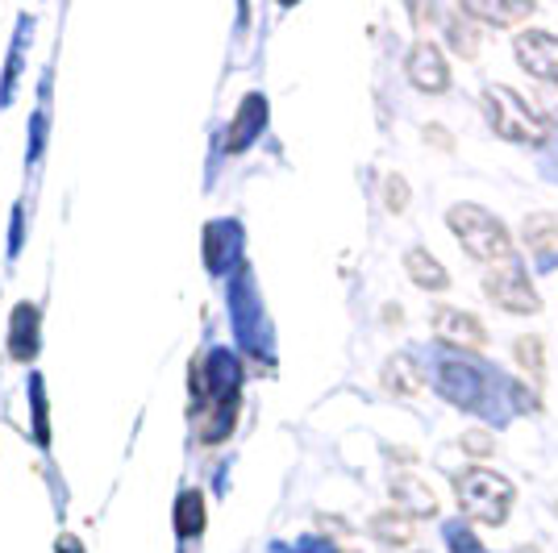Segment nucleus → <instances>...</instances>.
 Returning a JSON list of instances; mask_svg holds the SVG:
<instances>
[{
    "label": "nucleus",
    "mask_w": 558,
    "mask_h": 553,
    "mask_svg": "<svg viewBox=\"0 0 558 553\" xmlns=\"http://www.w3.org/2000/svg\"><path fill=\"white\" fill-rule=\"evenodd\" d=\"M480 100H484V116H488L496 138L517 142V146H542L550 134L546 116L537 113L521 93H512L509 84H488Z\"/></svg>",
    "instance_id": "1"
},
{
    "label": "nucleus",
    "mask_w": 558,
    "mask_h": 553,
    "mask_svg": "<svg viewBox=\"0 0 558 553\" xmlns=\"http://www.w3.org/2000/svg\"><path fill=\"white\" fill-rule=\"evenodd\" d=\"M446 225H450V233L459 237V246H463L475 262H484V267H496V262H509L512 258L509 230H505L500 217H492L488 208L450 205L446 208Z\"/></svg>",
    "instance_id": "2"
},
{
    "label": "nucleus",
    "mask_w": 558,
    "mask_h": 553,
    "mask_svg": "<svg viewBox=\"0 0 558 553\" xmlns=\"http://www.w3.org/2000/svg\"><path fill=\"white\" fill-rule=\"evenodd\" d=\"M454 495H459L466 520H475V525H505L512 500H517L509 479L488 466H466L463 475H454Z\"/></svg>",
    "instance_id": "3"
},
{
    "label": "nucleus",
    "mask_w": 558,
    "mask_h": 553,
    "mask_svg": "<svg viewBox=\"0 0 558 553\" xmlns=\"http://www.w3.org/2000/svg\"><path fill=\"white\" fill-rule=\"evenodd\" d=\"M484 292H488V300L496 304V308H505V312H512V317H530V312L542 308L534 283H530L525 267H521L517 258L496 262V267L484 271Z\"/></svg>",
    "instance_id": "4"
},
{
    "label": "nucleus",
    "mask_w": 558,
    "mask_h": 553,
    "mask_svg": "<svg viewBox=\"0 0 558 553\" xmlns=\"http://www.w3.org/2000/svg\"><path fill=\"white\" fill-rule=\"evenodd\" d=\"M512 54H517V63L530 71L537 84L558 88V34L521 29V34L512 38Z\"/></svg>",
    "instance_id": "5"
},
{
    "label": "nucleus",
    "mask_w": 558,
    "mask_h": 553,
    "mask_svg": "<svg viewBox=\"0 0 558 553\" xmlns=\"http://www.w3.org/2000/svg\"><path fill=\"white\" fill-rule=\"evenodd\" d=\"M404 75L409 84L429 96H442L450 88V67H446V54L434 42H413L404 54Z\"/></svg>",
    "instance_id": "6"
},
{
    "label": "nucleus",
    "mask_w": 558,
    "mask_h": 553,
    "mask_svg": "<svg viewBox=\"0 0 558 553\" xmlns=\"http://www.w3.org/2000/svg\"><path fill=\"white\" fill-rule=\"evenodd\" d=\"M434 333H438V342H446V346H454V349L488 346V329L475 321L471 312L450 308V304H438V308H434Z\"/></svg>",
    "instance_id": "7"
},
{
    "label": "nucleus",
    "mask_w": 558,
    "mask_h": 553,
    "mask_svg": "<svg viewBox=\"0 0 558 553\" xmlns=\"http://www.w3.org/2000/svg\"><path fill=\"white\" fill-rule=\"evenodd\" d=\"M392 500L396 507L413 520V516H434L438 512V495L429 491V483L413 475V470H396L392 475Z\"/></svg>",
    "instance_id": "8"
},
{
    "label": "nucleus",
    "mask_w": 558,
    "mask_h": 553,
    "mask_svg": "<svg viewBox=\"0 0 558 553\" xmlns=\"http://www.w3.org/2000/svg\"><path fill=\"white\" fill-rule=\"evenodd\" d=\"M379 383H384V392L396 395V400H417L425 392V374H421L417 358L413 354H392L384 370H379Z\"/></svg>",
    "instance_id": "9"
},
{
    "label": "nucleus",
    "mask_w": 558,
    "mask_h": 553,
    "mask_svg": "<svg viewBox=\"0 0 558 553\" xmlns=\"http://www.w3.org/2000/svg\"><path fill=\"white\" fill-rule=\"evenodd\" d=\"M459 13H466L471 22L480 25H517L525 17H534V4L530 0H466Z\"/></svg>",
    "instance_id": "10"
},
{
    "label": "nucleus",
    "mask_w": 558,
    "mask_h": 553,
    "mask_svg": "<svg viewBox=\"0 0 558 553\" xmlns=\"http://www.w3.org/2000/svg\"><path fill=\"white\" fill-rule=\"evenodd\" d=\"M9 354L17 362H29L38 354V308L34 304H17L13 321H9Z\"/></svg>",
    "instance_id": "11"
},
{
    "label": "nucleus",
    "mask_w": 558,
    "mask_h": 553,
    "mask_svg": "<svg viewBox=\"0 0 558 553\" xmlns=\"http://www.w3.org/2000/svg\"><path fill=\"white\" fill-rule=\"evenodd\" d=\"M438 388H442L446 400H454V404H475L480 392H484V383H480V374L463 362H442V374H438Z\"/></svg>",
    "instance_id": "12"
},
{
    "label": "nucleus",
    "mask_w": 558,
    "mask_h": 553,
    "mask_svg": "<svg viewBox=\"0 0 558 553\" xmlns=\"http://www.w3.org/2000/svg\"><path fill=\"white\" fill-rule=\"evenodd\" d=\"M404 271H409V279H413L417 287H425V292H442L446 283H450L442 262L429 250H421V246H413V250L404 254Z\"/></svg>",
    "instance_id": "13"
},
{
    "label": "nucleus",
    "mask_w": 558,
    "mask_h": 553,
    "mask_svg": "<svg viewBox=\"0 0 558 553\" xmlns=\"http://www.w3.org/2000/svg\"><path fill=\"white\" fill-rule=\"evenodd\" d=\"M446 42L459 50L463 59H475V54H480V47H484V34H480V25L471 22L466 13H459V9H454V13L446 17Z\"/></svg>",
    "instance_id": "14"
},
{
    "label": "nucleus",
    "mask_w": 558,
    "mask_h": 553,
    "mask_svg": "<svg viewBox=\"0 0 558 553\" xmlns=\"http://www.w3.org/2000/svg\"><path fill=\"white\" fill-rule=\"evenodd\" d=\"M372 532L384 541V545H392V550L413 545V537H417L413 520H409L404 512H379V516H372Z\"/></svg>",
    "instance_id": "15"
},
{
    "label": "nucleus",
    "mask_w": 558,
    "mask_h": 553,
    "mask_svg": "<svg viewBox=\"0 0 558 553\" xmlns=\"http://www.w3.org/2000/svg\"><path fill=\"white\" fill-rule=\"evenodd\" d=\"M263 121H267V105H263V96H251V100L242 105L238 121L230 125V142H226V146H230V150H242L246 142L255 138V130L263 125Z\"/></svg>",
    "instance_id": "16"
},
{
    "label": "nucleus",
    "mask_w": 558,
    "mask_h": 553,
    "mask_svg": "<svg viewBox=\"0 0 558 553\" xmlns=\"http://www.w3.org/2000/svg\"><path fill=\"white\" fill-rule=\"evenodd\" d=\"M512 358H517V367L525 370L534 383L546 379V346H542V337L537 333H525V337H517V346H512Z\"/></svg>",
    "instance_id": "17"
},
{
    "label": "nucleus",
    "mask_w": 558,
    "mask_h": 553,
    "mask_svg": "<svg viewBox=\"0 0 558 553\" xmlns=\"http://www.w3.org/2000/svg\"><path fill=\"white\" fill-rule=\"evenodd\" d=\"M175 529L180 537H201L205 532V495L201 491H184L175 504Z\"/></svg>",
    "instance_id": "18"
},
{
    "label": "nucleus",
    "mask_w": 558,
    "mask_h": 553,
    "mask_svg": "<svg viewBox=\"0 0 558 553\" xmlns=\"http://www.w3.org/2000/svg\"><path fill=\"white\" fill-rule=\"evenodd\" d=\"M521 233H525V246L534 254H546L558 246V217H550V212H534L525 225H521Z\"/></svg>",
    "instance_id": "19"
},
{
    "label": "nucleus",
    "mask_w": 558,
    "mask_h": 553,
    "mask_svg": "<svg viewBox=\"0 0 558 553\" xmlns=\"http://www.w3.org/2000/svg\"><path fill=\"white\" fill-rule=\"evenodd\" d=\"M409 200H413L409 180H404V175H388V180H384V208H388V212H404Z\"/></svg>",
    "instance_id": "20"
},
{
    "label": "nucleus",
    "mask_w": 558,
    "mask_h": 553,
    "mask_svg": "<svg viewBox=\"0 0 558 553\" xmlns=\"http://www.w3.org/2000/svg\"><path fill=\"white\" fill-rule=\"evenodd\" d=\"M463 450L471 458H488L492 450H496V441H492L488 429H466L463 433Z\"/></svg>",
    "instance_id": "21"
},
{
    "label": "nucleus",
    "mask_w": 558,
    "mask_h": 553,
    "mask_svg": "<svg viewBox=\"0 0 558 553\" xmlns=\"http://www.w3.org/2000/svg\"><path fill=\"white\" fill-rule=\"evenodd\" d=\"M425 142H429V146H446V150L454 146V142L446 138V130H442V125H425Z\"/></svg>",
    "instance_id": "22"
},
{
    "label": "nucleus",
    "mask_w": 558,
    "mask_h": 553,
    "mask_svg": "<svg viewBox=\"0 0 558 553\" xmlns=\"http://www.w3.org/2000/svg\"><path fill=\"white\" fill-rule=\"evenodd\" d=\"M517 553H542V550H534V545H525V550H517Z\"/></svg>",
    "instance_id": "23"
}]
</instances>
